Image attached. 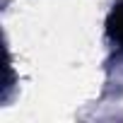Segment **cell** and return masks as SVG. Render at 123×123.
Listing matches in <instances>:
<instances>
[{
	"instance_id": "6da1fadb",
	"label": "cell",
	"mask_w": 123,
	"mask_h": 123,
	"mask_svg": "<svg viewBox=\"0 0 123 123\" xmlns=\"http://www.w3.org/2000/svg\"><path fill=\"white\" fill-rule=\"evenodd\" d=\"M106 31H109L111 41H113L118 48H123V3H118V5L111 10L109 22H106Z\"/></svg>"
}]
</instances>
